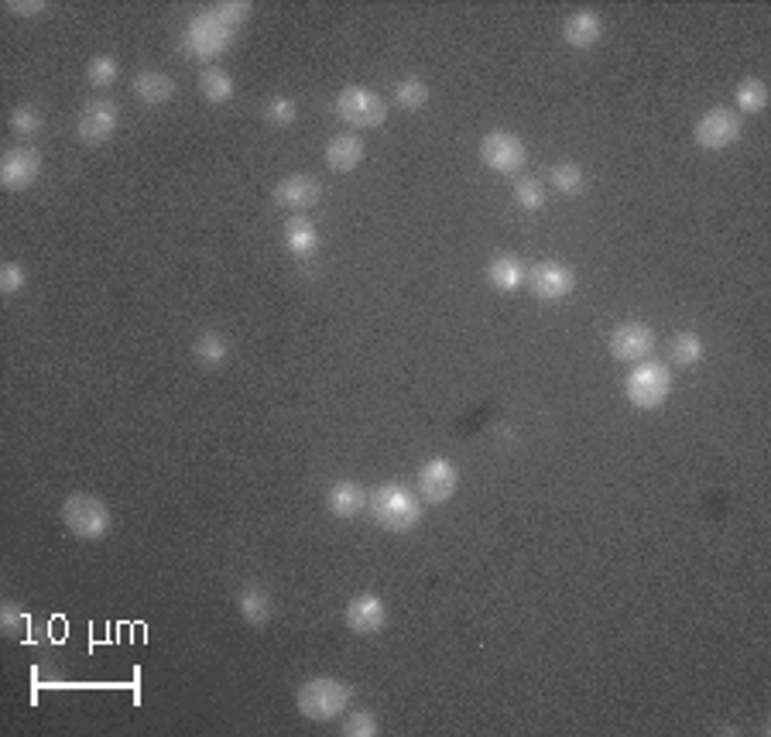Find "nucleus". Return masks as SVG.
Listing matches in <instances>:
<instances>
[{"label": "nucleus", "instance_id": "nucleus-1", "mask_svg": "<svg viewBox=\"0 0 771 737\" xmlns=\"http://www.w3.org/2000/svg\"><path fill=\"white\" fill-rule=\"evenodd\" d=\"M367 511H371V518L377 525L388 528V532H395V535L412 532V528L422 522L419 498H415V494L401 484L374 487V491L367 494Z\"/></svg>", "mask_w": 771, "mask_h": 737}, {"label": "nucleus", "instance_id": "nucleus-2", "mask_svg": "<svg viewBox=\"0 0 771 737\" xmlns=\"http://www.w3.org/2000/svg\"><path fill=\"white\" fill-rule=\"evenodd\" d=\"M353 693L343 679H333V676H319V679H309V683L299 686L295 693V707L305 720H316V724H326V720H336L343 710L350 707Z\"/></svg>", "mask_w": 771, "mask_h": 737}, {"label": "nucleus", "instance_id": "nucleus-3", "mask_svg": "<svg viewBox=\"0 0 771 737\" xmlns=\"http://www.w3.org/2000/svg\"><path fill=\"white\" fill-rule=\"evenodd\" d=\"M62 522L76 539L83 542H100L103 535L110 532L114 518H110V508L93 494H69L66 504H62Z\"/></svg>", "mask_w": 771, "mask_h": 737}, {"label": "nucleus", "instance_id": "nucleus-4", "mask_svg": "<svg viewBox=\"0 0 771 737\" xmlns=\"http://www.w3.org/2000/svg\"><path fill=\"white\" fill-rule=\"evenodd\" d=\"M234 28H227L213 11H203L189 21L186 35H182V52L192 59H216L234 45Z\"/></svg>", "mask_w": 771, "mask_h": 737}, {"label": "nucleus", "instance_id": "nucleus-5", "mask_svg": "<svg viewBox=\"0 0 771 737\" xmlns=\"http://www.w3.org/2000/svg\"><path fill=\"white\" fill-rule=\"evenodd\" d=\"M333 110L343 124L360 127V131H367V127H381L384 120H388V103H384V96L367 90V86H347V90H340Z\"/></svg>", "mask_w": 771, "mask_h": 737}, {"label": "nucleus", "instance_id": "nucleus-6", "mask_svg": "<svg viewBox=\"0 0 771 737\" xmlns=\"http://www.w3.org/2000/svg\"><path fill=\"white\" fill-rule=\"evenodd\" d=\"M624 391H628V398H631L634 408H641V412H652V408H662L665 402H669L672 374L665 371L662 364L641 360V364L628 374V381H624Z\"/></svg>", "mask_w": 771, "mask_h": 737}, {"label": "nucleus", "instance_id": "nucleus-7", "mask_svg": "<svg viewBox=\"0 0 771 737\" xmlns=\"http://www.w3.org/2000/svg\"><path fill=\"white\" fill-rule=\"evenodd\" d=\"M528 148L518 134L511 131H487L480 141V162H484L497 175H514L525 168Z\"/></svg>", "mask_w": 771, "mask_h": 737}, {"label": "nucleus", "instance_id": "nucleus-8", "mask_svg": "<svg viewBox=\"0 0 771 737\" xmlns=\"http://www.w3.org/2000/svg\"><path fill=\"white\" fill-rule=\"evenodd\" d=\"M741 134H744L741 117H737L734 110H727V107L706 110V114L696 120V127H693L696 144L706 148V151H724V148H730V144L741 141Z\"/></svg>", "mask_w": 771, "mask_h": 737}, {"label": "nucleus", "instance_id": "nucleus-9", "mask_svg": "<svg viewBox=\"0 0 771 737\" xmlns=\"http://www.w3.org/2000/svg\"><path fill=\"white\" fill-rule=\"evenodd\" d=\"M525 285H528V292H532L535 299L559 302V299H566V295H573L576 271L569 268V264H562V261H538V264L528 268Z\"/></svg>", "mask_w": 771, "mask_h": 737}, {"label": "nucleus", "instance_id": "nucleus-10", "mask_svg": "<svg viewBox=\"0 0 771 737\" xmlns=\"http://www.w3.org/2000/svg\"><path fill=\"white\" fill-rule=\"evenodd\" d=\"M655 343H658V336H655L652 326L631 319V323H621L614 333H610L607 347H610V357L614 360H624V364H641V360L655 350Z\"/></svg>", "mask_w": 771, "mask_h": 737}, {"label": "nucleus", "instance_id": "nucleus-11", "mask_svg": "<svg viewBox=\"0 0 771 737\" xmlns=\"http://www.w3.org/2000/svg\"><path fill=\"white\" fill-rule=\"evenodd\" d=\"M117 124H120L117 103L93 100V103H86V107L79 110L76 134H79V141H83V144H90V148H100V144H107L110 138H114Z\"/></svg>", "mask_w": 771, "mask_h": 737}, {"label": "nucleus", "instance_id": "nucleus-12", "mask_svg": "<svg viewBox=\"0 0 771 737\" xmlns=\"http://www.w3.org/2000/svg\"><path fill=\"white\" fill-rule=\"evenodd\" d=\"M415 487H419V498L425 504H446L456 494V487H460V470L446 456H436V460H429L419 470Z\"/></svg>", "mask_w": 771, "mask_h": 737}, {"label": "nucleus", "instance_id": "nucleus-13", "mask_svg": "<svg viewBox=\"0 0 771 737\" xmlns=\"http://www.w3.org/2000/svg\"><path fill=\"white\" fill-rule=\"evenodd\" d=\"M38 172H42V158L35 148H11L0 158V186L7 192L31 189L38 182Z\"/></svg>", "mask_w": 771, "mask_h": 737}, {"label": "nucleus", "instance_id": "nucleus-14", "mask_svg": "<svg viewBox=\"0 0 771 737\" xmlns=\"http://www.w3.org/2000/svg\"><path fill=\"white\" fill-rule=\"evenodd\" d=\"M343 621H347L353 635H377L388 624V607H384V600L377 594H360L347 604Z\"/></svg>", "mask_w": 771, "mask_h": 737}, {"label": "nucleus", "instance_id": "nucleus-15", "mask_svg": "<svg viewBox=\"0 0 771 737\" xmlns=\"http://www.w3.org/2000/svg\"><path fill=\"white\" fill-rule=\"evenodd\" d=\"M319 196H323V186H319L316 175H288V179L278 182L275 189V206H281V210H309V206L319 203Z\"/></svg>", "mask_w": 771, "mask_h": 737}, {"label": "nucleus", "instance_id": "nucleus-16", "mask_svg": "<svg viewBox=\"0 0 771 737\" xmlns=\"http://www.w3.org/2000/svg\"><path fill=\"white\" fill-rule=\"evenodd\" d=\"M604 35V21L597 11H573L562 21V38L569 48H593Z\"/></svg>", "mask_w": 771, "mask_h": 737}, {"label": "nucleus", "instance_id": "nucleus-17", "mask_svg": "<svg viewBox=\"0 0 771 737\" xmlns=\"http://www.w3.org/2000/svg\"><path fill=\"white\" fill-rule=\"evenodd\" d=\"M525 261L518 258V254H494L491 261H487V282H491V288H497V292H518L521 285H525Z\"/></svg>", "mask_w": 771, "mask_h": 737}, {"label": "nucleus", "instance_id": "nucleus-18", "mask_svg": "<svg viewBox=\"0 0 771 737\" xmlns=\"http://www.w3.org/2000/svg\"><path fill=\"white\" fill-rule=\"evenodd\" d=\"M364 155H367V148H364V141H360L357 134H336V138L326 144V165H329V172L347 175V172H353V168H357L360 162H364Z\"/></svg>", "mask_w": 771, "mask_h": 737}, {"label": "nucleus", "instance_id": "nucleus-19", "mask_svg": "<svg viewBox=\"0 0 771 737\" xmlns=\"http://www.w3.org/2000/svg\"><path fill=\"white\" fill-rule=\"evenodd\" d=\"M131 90L141 103H148V107H162V103H168L175 96V79L158 69H144L134 76Z\"/></svg>", "mask_w": 771, "mask_h": 737}, {"label": "nucleus", "instance_id": "nucleus-20", "mask_svg": "<svg viewBox=\"0 0 771 737\" xmlns=\"http://www.w3.org/2000/svg\"><path fill=\"white\" fill-rule=\"evenodd\" d=\"M326 508L333 518H357L367 508V494L353 480H336L326 494Z\"/></svg>", "mask_w": 771, "mask_h": 737}, {"label": "nucleus", "instance_id": "nucleus-21", "mask_svg": "<svg viewBox=\"0 0 771 737\" xmlns=\"http://www.w3.org/2000/svg\"><path fill=\"white\" fill-rule=\"evenodd\" d=\"M285 247L295 258H312L319 251V230L309 216H292L285 223Z\"/></svg>", "mask_w": 771, "mask_h": 737}, {"label": "nucleus", "instance_id": "nucleus-22", "mask_svg": "<svg viewBox=\"0 0 771 737\" xmlns=\"http://www.w3.org/2000/svg\"><path fill=\"white\" fill-rule=\"evenodd\" d=\"M237 607H240V618H244L247 624H254V628L268 624V621H271V611H275L271 597L264 594L261 587H244V590H240Z\"/></svg>", "mask_w": 771, "mask_h": 737}, {"label": "nucleus", "instance_id": "nucleus-23", "mask_svg": "<svg viewBox=\"0 0 771 737\" xmlns=\"http://www.w3.org/2000/svg\"><path fill=\"white\" fill-rule=\"evenodd\" d=\"M199 93L210 103H230L234 100V76L220 66H210L199 72Z\"/></svg>", "mask_w": 771, "mask_h": 737}, {"label": "nucleus", "instance_id": "nucleus-24", "mask_svg": "<svg viewBox=\"0 0 771 737\" xmlns=\"http://www.w3.org/2000/svg\"><path fill=\"white\" fill-rule=\"evenodd\" d=\"M669 360L679 367H696L703 360V340L696 333H676L669 340Z\"/></svg>", "mask_w": 771, "mask_h": 737}, {"label": "nucleus", "instance_id": "nucleus-25", "mask_svg": "<svg viewBox=\"0 0 771 737\" xmlns=\"http://www.w3.org/2000/svg\"><path fill=\"white\" fill-rule=\"evenodd\" d=\"M391 96H395V103L401 110H422L425 103H429V86H425V79H419V76H405L395 83Z\"/></svg>", "mask_w": 771, "mask_h": 737}, {"label": "nucleus", "instance_id": "nucleus-26", "mask_svg": "<svg viewBox=\"0 0 771 737\" xmlns=\"http://www.w3.org/2000/svg\"><path fill=\"white\" fill-rule=\"evenodd\" d=\"M549 182H552V189L562 192V196H580V192L586 189V175H583V168L576 165V162L552 165Z\"/></svg>", "mask_w": 771, "mask_h": 737}, {"label": "nucleus", "instance_id": "nucleus-27", "mask_svg": "<svg viewBox=\"0 0 771 737\" xmlns=\"http://www.w3.org/2000/svg\"><path fill=\"white\" fill-rule=\"evenodd\" d=\"M192 354H196V360L199 364H206V367H220L223 360L230 357V343H227V336L223 333H203L196 340V347H192Z\"/></svg>", "mask_w": 771, "mask_h": 737}, {"label": "nucleus", "instance_id": "nucleus-28", "mask_svg": "<svg viewBox=\"0 0 771 737\" xmlns=\"http://www.w3.org/2000/svg\"><path fill=\"white\" fill-rule=\"evenodd\" d=\"M734 100L744 114H761V110L768 107V86L761 83V79H744V83L737 86Z\"/></svg>", "mask_w": 771, "mask_h": 737}, {"label": "nucleus", "instance_id": "nucleus-29", "mask_svg": "<svg viewBox=\"0 0 771 737\" xmlns=\"http://www.w3.org/2000/svg\"><path fill=\"white\" fill-rule=\"evenodd\" d=\"M120 76V66L114 55H93L90 66H86V79H90V86H96V90H107V86H114Z\"/></svg>", "mask_w": 771, "mask_h": 737}, {"label": "nucleus", "instance_id": "nucleus-30", "mask_svg": "<svg viewBox=\"0 0 771 737\" xmlns=\"http://www.w3.org/2000/svg\"><path fill=\"white\" fill-rule=\"evenodd\" d=\"M45 127V117L38 107H31V103H21V107H14L11 114V131L21 134V138H35L38 131Z\"/></svg>", "mask_w": 771, "mask_h": 737}, {"label": "nucleus", "instance_id": "nucleus-31", "mask_svg": "<svg viewBox=\"0 0 771 737\" xmlns=\"http://www.w3.org/2000/svg\"><path fill=\"white\" fill-rule=\"evenodd\" d=\"M295 117H299V103L292 100V96H271L268 103H264V120L275 127H288L295 124Z\"/></svg>", "mask_w": 771, "mask_h": 737}, {"label": "nucleus", "instance_id": "nucleus-32", "mask_svg": "<svg viewBox=\"0 0 771 737\" xmlns=\"http://www.w3.org/2000/svg\"><path fill=\"white\" fill-rule=\"evenodd\" d=\"M514 203L528 213H538L545 206V186L538 179H518L514 182Z\"/></svg>", "mask_w": 771, "mask_h": 737}, {"label": "nucleus", "instance_id": "nucleus-33", "mask_svg": "<svg viewBox=\"0 0 771 737\" xmlns=\"http://www.w3.org/2000/svg\"><path fill=\"white\" fill-rule=\"evenodd\" d=\"M340 734L343 737H377V734H381V724H377L374 714L360 710V714H350L347 720H343Z\"/></svg>", "mask_w": 771, "mask_h": 737}, {"label": "nucleus", "instance_id": "nucleus-34", "mask_svg": "<svg viewBox=\"0 0 771 737\" xmlns=\"http://www.w3.org/2000/svg\"><path fill=\"white\" fill-rule=\"evenodd\" d=\"M210 11H213L223 24H227V28H234V31H237L247 18H251V4H247V0H227V4L210 7Z\"/></svg>", "mask_w": 771, "mask_h": 737}, {"label": "nucleus", "instance_id": "nucleus-35", "mask_svg": "<svg viewBox=\"0 0 771 737\" xmlns=\"http://www.w3.org/2000/svg\"><path fill=\"white\" fill-rule=\"evenodd\" d=\"M24 282H28V275H24V268L18 261H4L0 264V292L4 295H18Z\"/></svg>", "mask_w": 771, "mask_h": 737}, {"label": "nucleus", "instance_id": "nucleus-36", "mask_svg": "<svg viewBox=\"0 0 771 737\" xmlns=\"http://www.w3.org/2000/svg\"><path fill=\"white\" fill-rule=\"evenodd\" d=\"M24 624H28V614H24V607H18V604H11V600H7V604L0 607V628H4V631H21Z\"/></svg>", "mask_w": 771, "mask_h": 737}, {"label": "nucleus", "instance_id": "nucleus-37", "mask_svg": "<svg viewBox=\"0 0 771 737\" xmlns=\"http://www.w3.org/2000/svg\"><path fill=\"white\" fill-rule=\"evenodd\" d=\"M7 11L18 18H38L45 11V0H7Z\"/></svg>", "mask_w": 771, "mask_h": 737}]
</instances>
